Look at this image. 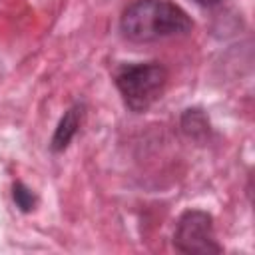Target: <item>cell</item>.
I'll list each match as a JSON object with an SVG mask.
<instances>
[{
	"label": "cell",
	"instance_id": "cell-1",
	"mask_svg": "<svg viewBox=\"0 0 255 255\" xmlns=\"http://www.w3.org/2000/svg\"><path fill=\"white\" fill-rule=\"evenodd\" d=\"M122 34L131 42H157L193 30L189 14L171 0H135L120 18Z\"/></svg>",
	"mask_w": 255,
	"mask_h": 255
},
{
	"label": "cell",
	"instance_id": "cell-2",
	"mask_svg": "<svg viewBox=\"0 0 255 255\" xmlns=\"http://www.w3.org/2000/svg\"><path fill=\"white\" fill-rule=\"evenodd\" d=\"M169 72L159 62H135L124 64L114 74V84L133 114L147 112L165 92Z\"/></svg>",
	"mask_w": 255,
	"mask_h": 255
},
{
	"label": "cell",
	"instance_id": "cell-3",
	"mask_svg": "<svg viewBox=\"0 0 255 255\" xmlns=\"http://www.w3.org/2000/svg\"><path fill=\"white\" fill-rule=\"evenodd\" d=\"M173 247L187 255L221 253L223 247L215 239V225L211 213L203 209H187L179 215L173 231Z\"/></svg>",
	"mask_w": 255,
	"mask_h": 255
},
{
	"label": "cell",
	"instance_id": "cell-4",
	"mask_svg": "<svg viewBox=\"0 0 255 255\" xmlns=\"http://www.w3.org/2000/svg\"><path fill=\"white\" fill-rule=\"evenodd\" d=\"M86 116V106L84 102H76L74 106H70L64 116L60 118L56 129H54V135L50 139V149L54 153H62L64 149H68V145L72 143V139L78 135L80 131V126H82V120Z\"/></svg>",
	"mask_w": 255,
	"mask_h": 255
},
{
	"label": "cell",
	"instance_id": "cell-5",
	"mask_svg": "<svg viewBox=\"0 0 255 255\" xmlns=\"http://www.w3.org/2000/svg\"><path fill=\"white\" fill-rule=\"evenodd\" d=\"M181 129L187 137L195 139V141H203L209 137L211 133V126H209V118L205 116L203 110L199 108H187L181 114Z\"/></svg>",
	"mask_w": 255,
	"mask_h": 255
},
{
	"label": "cell",
	"instance_id": "cell-6",
	"mask_svg": "<svg viewBox=\"0 0 255 255\" xmlns=\"http://www.w3.org/2000/svg\"><path fill=\"white\" fill-rule=\"evenodd\" d=\"M12 199H14L16 207H18L22 213L34 211V207H36V203H38L36 193H34L24 181H14V183H12Z\"/></svg>",
	"mask_w": 255,
	"mask_h": 255
},
{
	"label": "cell",
	"instance_id": "cell-7",
	"mask_svg": "<svg viewBox=\"0 0 255 255\" xmlns=\"http://www.w3.org/2000/svg\"><path fill=\"white\" fill-rule=\"evenodd\" d=\"M195 4H199V6H215V4H219L221 0H193Z\"/></svg>",
	"mask_w": 255,
	"mask_h": 255
}]
</instances>
